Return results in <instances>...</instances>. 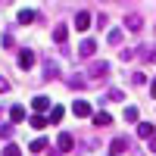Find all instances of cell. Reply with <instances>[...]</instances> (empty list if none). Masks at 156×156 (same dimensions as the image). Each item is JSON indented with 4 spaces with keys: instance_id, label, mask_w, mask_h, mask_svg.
<instances>
[{
    "instance_id": "1",
    "label": "cell",
    "mask_w": 156,
    "mask_h": 156,
    "mask_svg": "<svg viewBox=\"0 0 156 156\" xmlns=\"http://www.w3.org/2000/svg\"><path fill=\"white\" fill-rule=\"evenodd\" d=\"M87 25H90V12H78V16H75V28L87 31Z\"/></svg>"
},
{
    "instance_id": "2",
    "label": "cell",
    "mask_w": 156,
    "mask_h": 156,
    "mask_svg": "<svg viewBox=\"0 0 156 156\" xmlns=\"http://www.w3.org/2000/svg\"><path fill=\"white\" fill-rule=\"evenodd\" d=\"M31 62H34V53L31 50H22L19 53V69H31Z\"/></svg>"
},
{
    "instance_id": "3",
    "label": "cell",
    "mask_w": 156,
    "mask_h": 156,
    "mask_svg": "<svg viewBox=\"0 0 156 156\" xmlns=\"http://www.w3.org/2000/svg\"><path fill=\"white\" fill-rule=\"evenodd\" d=\"M72 109H75V115H81V119H84V115H90V106H87L84 100H78V103H75Z\"/></svg>"
},
{
    "instance_id": "4",
    "label": "cell",
    "mask_w": 156,
    "mask_h": 156,
    "mask_svg": "<svg viewBox=\"0 0 156 156\" xmlns=\"http://www.w3.org/2000/svg\"><path fill=\"white\" fill-rule=\"evenodd\" d=\"M9 119H12V122H22V119H25V109H22V106H9Z\"/></svg>"
},
{
    "instance_id": "5",
    "label": "cell",
    "mask_w": 156,
    "mask_h": 156,
    "mask_svg": "<svg viewBox=\"0 0 156 156\" xmlns=\"http://www.w3.org/2000/svg\"><path fill=\"white\" fill-rule=\"evenodd\" d=\"M137 134H140V137L147 140V137L153 134V125H150V122H140V125H137Z\"/></svg>"
},
{
    "instance_id": "6",
    "label": "cell",
    "mask_w": 156,
    "mask_h": 156,
    "mask_svg": "<svg viewBox=\"0 0 156 156\" xmlns=\"http://www.w3.org/2000/svg\"><path fill=\"white\" fill-rule=\"evenodd\" d=\"M31 106H34L37 112H44V109L50 106V103H47V97H34V100H31Z\"/></svg>"
},
{
    "instance_id": "7",
    "label": "cell",
    "mask_w": 156,
    "mask_h": 156,
    "mask_svg": "<svg viewBox=\"0 0 156 156\" xmlns=\"http://www.w3.org/2000/svg\"><path fill=\"white\" fill-rule=\"evenodd\" d=\"M47 147V137H37V140H31V153H41Z\"/></svg>"
},
{
    "instance_id": "8",
    "label": "cell",
    "mask_w": 156,
    "mask_h": 156,
    "mask_svg": "<svg viewBox=\"0 0 156 156\" xmlns=\"http://www.w3.org/2000/svg\"><path fill=\"white\" fill-rule=\"evenodd\" d=\"M94 50H97V44H94V41H84V44H81V56H90Z\"/></svg>"
},
{
    "instance_id": "9",
    "label": "cell",
    "mask_w": 156,
    "mask_h": 156,
    "mask_svg": "<svg viewBox=\"0 0 156 156\" xmlns=\"http://www.w3.org/2000/svg\"><path fill=\"white\" fill-rule=\"evenodd\" d=\"M31 19H34V12H31V9H19V22H22V25H25V22H31Z\"/></svg>"
},
{
    "instance_id": "10",
    "label": "cell",
    "mask_w": 156,
    "mask_h": 156,
    "mask_svg": "<svg viewBox=\"0 0 156 156\" xmlns=\"http://www.w3.org/2000/svg\"><path fill=\"white\" fill-rule=\"evenodd\" d=\"M94 122H97V125H109L112 119H109V112H97V115H94Z\"/></svg>"
},
{
    "instance_id": "11",
    "label": "cell",
    "mask_w": 156,
    "mask_h": 156,
    "mask_svg": "<svg viewBox=\"0 0 156 156\" xmlns=\"http://www.w3.org/2000/svg\"><path fill=\"white\" fill-rule=\"evenodd\" d=\"M72 147V137L69 134H59V150H69Z\"/></svg>"
},
{
    "instance_id": "12",
    "label": "cell",
    "mask_w": 156,
    "mask_h": 156,
    "mask_svg": "<svg viewBox=\"0 0 156 156\" xmlns=\"http://www.w3.org/2000/svg\"><path fill=\"white\" fill-rule=\"evenodd\" d=\"M3 156H22V150H19V147H16V144H9V147H6V150H3Z\"/></svg>"
},
{
    "instance_id": "13",
    "label": "cell",
    "mask_w": 156,
    "mask_h": 156,
    "mask_svg": "<svg viewBox=\"0 0 156 156\" xmlns=\"http://www.w3.org/2000/svg\"><path fill=\"white\" fill-rule=\"evenodd\" d=\"M44 125H47L44 115H34V119H31V128H44Z\"/></svg>"
},
{
    "instance_id": "14",
    "label": "cell",
    "mask_w": 156,
    "mask_h": 156,
    "mask_svg": "<svg viewBox=\"0 0 156 156\" xmlns=\"http://www.w3.org/2000/svg\"><path fill=\"white\" fill-rule=\"evenodd\" d=\"M59 119H62V109H59V106H53V112H50V122H59Z\"/></svg>"
},
{
    "instance_id": "15",
    "label": "cell",
    "mask_w": 156,
    "mask_h": 156,
    "mask_svg": "<svg viewBox=\"0 0 156 156\" xmlns=\"http://www.w3.org/2000/svg\"><path fill=\"white\" fill-rule=\"evenodd\" d=\"M53 37H56V41H66V25H59V28H56V34H53Z\"/></svg>"
},
{
    "instance_id": "16",
    "label": "cell",
    "mask_w": 156,
    "mask_h": 156,
    "mask_svg": "<svg viewBox=\"0 0 156 156\" xmlns=\"http://www.w3.org/2000/svg\"><path fill=\"white\" fill-rule=\"evenodd\" d=\"M125 150V140H112V153H122Z\"/></svg>"
},
{
    "instance_id": "17",
    "label": "cell",
    "mask_w": 156,
    "mask_h": 156,
    "mask_svg": "<svg viewBox=\"0 0 156 156\" xmlns=\"http://www.w3.org/2000/svg\"><path fill=\"white\" fill-rule=\"evenodd\" d=\"M6 87H9V84H6V81H3V78H0V94H3V90H6Z\"/></svg>"
}]
</instances>
